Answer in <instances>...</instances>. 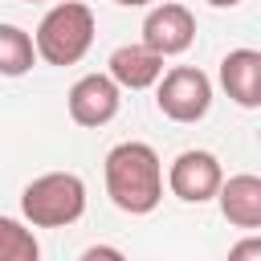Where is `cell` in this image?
<instances>
[{"instance_id":"5b68a950","label":"cell","mask_w":261,"mask_h":261,"mask_svg":"<svg viewBox=\"0 0 261 261\" xmlns=\"http://www.w3.org/2000/svg\"><path fill=\"white\" fill-rule=\"evenodd\" d=\"M224 171H220V159L212 151H179L175 163L167 167V188L171 196H179L184 204H204L216 196Z\"/></svg>"},{"instance_id":"277c9868","label":"cell","mask_w":261,"mask_h":261,"mask_svg":"<svg viewBox=\"0 0 261 261\" xmlns=\"http://www.w3.org/2000/svg\"><path fill=\"white\" fill-rule=\"evenodd\" d=\"M155 106L171 122H200L208 114V106H212V82H208V73L196 69V65H175V69L159 73Z\"/></svg>"},{"instance_id":"30bf717a","label":"cell","mask_w":261,"mask_h":261,"mask_svg":"<svg viewBox=\"0 0 261 261\" xmlns=\"http://www.w3.org/2000/svg\"><path fill=\"white\" fill-rule=\"evenodd\" d=\"M216 200H220V212H224V220L228 224H237V228H261V179L257 175H228V179H220V188H216Z\"/></svg>"},{"instance_id":"6da1fadb","label":"cell","mask_w":261,"mask_h":261,"mask_svg":"<svg viewBox=\"0 0 261 261\" xmlns=\"http://www.w3.org/2000/svg\"><path fill=\"white\" fill-rule=\"evenodd\" d=\"M106 196L130 216H147L163 200V163L151 143H118L106 155Z\"/></svg>"},{"instance_id":"5bb4252c","label":"cell","mask_w":261,"mask_h":261,"mask_svg":"<svg viewBox=\"0 0 261 261\" xmlns=\"http://www.w3.org/2000/svg\"><path fill=\"white\" fill-rule=\"evenodd\" d=\"M82 261H126L114 245H90L86 253H82Z\"/></svg>"},{"instance_id":"8fae6325","label":"cell","mask_w":261,"mask_h":261,"mask_svg":"<svg viewBox=\"0 0 261 261\" xmlns=\"http://www.w3.org/2000/svg\"><path fill=\"white\" fill-rule=\"evenodd\" d=\"M37 61V49H33V37L16 24H0V73L4 77H20L29 73Z\"/></svg>"},{"instance_id":"3957f363","label":"cell","mask_w":261,"mask_h":261,"mask_svg":"<svg viewBox=\"0 0 261 261\" xmlns=\"http://www.w3.org/2000/svg\"><path fill=\"white\" fill-rule=\"evenodd\" d=\"M20 212L33 228H65L86 212V184L73 171H45L20 192Z\"/></svg>"},{"instance_id":"7a4b0ae2","label":"cell","mask_w":261,"mask_h":261,"mask_svg":"<svg viewBox=\"0 0 261 261\" xmlns=\"http://www.w3.org/2000/svg\"><path fill=\"white\" fill-rule=\"evenodd\" d=\"M94 45V12L77 0H65V4H53L41 24H37V37H33V49L41 61L49 65H77Z\"/></svg>"},{"instance_id":"ba28073f","label":"cell","mask_w":261,"mask_h":261,"mask_svg":"<svg viewBox=\"0 0 261 261\" xmlns=\"http://www.w3.org/2000/svg\"><path fill=\"white\" fill-rule=\"evenodd\" d=\"M163 73V57L151 53L143 41L139 45H118L106 61V77L118 86V90H147L155 86Z\"/></svg>"},{"instance_id":"e0dca14e","label":"cell","mask_w":261,"mask_h":261,"mask_svg":"<svg viewBox=\"0 0 261 261\" xmlns=\"http://www.w3.org/2000/svg\"><path fill=\"white\" fill-rule=\"evenodd\" d=\"M29 4H37V0H29Z\"/></svg>"},{"instance_id":"8992f818","label":"cell","mask_w":261,"mask_h":261,"mask_svg":"<svg viewBox=\"0 0 261 261\" xmlns=\"http://www.w3.org/2000/svg\"><path fill=\"white\" fill-rule=\"evenodd\" d=\"M196 41V16L184 4H155L143 20V45L159 57H175Z\"/></svg>"},{"instance_id":"52a82bcc","label":"cell","mask_w":261,"mask_h":261,"mask_svg":"<svg viewBox=\"0 0 261 261\" xmlns=\"http://www.w3.org/2000/svg\"><path fill=\"white\" fill-rule=\"evenodd\" d=\"M118 114V86L106 73H86L69 86V118L77 126H106Z\"/></svg>"},{"instance_id":"2e32d148","label":"cell","mask_w":261,"mask_h":261,"mask_svg":"<svg viewBox=\"0 0 261 261\" xmlns=\"http://www.w3.org/2000/svg\"><path fill=\"white\" fill-rule=\"evenodd\" d=\"M114 4H122V8H143V4H151V0H114Z\"/></svg>"},{"instance_id":"7c38bea8","label":"cell","mask_w":261,"mask_h":261,"mask_svg":"<svg viewBox=\"0 0 261 261\" xmlns=\"http://www.w3.org/2000/svg\"><path fill=\"white\" fill-rule=\"evenodd\" d=\"M0 261H41V245L33 228L12 216H0Z\"/></svg>"},{"instance_id":"9c48e42d","label":"cell","mask_w":261,"mask_h":261,"mask_svg":"<svg viewBox=\"0 0 261 261\" xmlns=\"http://www.w3.org/2000/svg\"><path fill=\"white\" fill-rule=\"evenodd\" d=\"M220 86L228 90V98L245 110L261 106V53L257 49H232L220 61Z\"/></svg>"},{"instance_id":"9a60e30c","label":"cell","mask_w":261,"mask_h":261,"mask_svg":"<svg viewBox=\"0 0 261 261\" xmlns=\"http://www.w3.org/2000/svg\"><path fill=\"white\" fill-rule=\"evenodd\" d=\"M208 4H212V8H237L241 0H208Z\"/></svg>"},{"instance_id":"4fadbf2b","label":"cell","mask_w":261,"mask_h":261,"mask_svg":"<svg viewBox=\"0 0 261 261\" xmlns=\"http://www.w3.org/2000/svg\"><path fill=\"white\" fill-rule=\"evenodd\" d=\"M228 261H261V237H241L232 249H228Z\"/></svg>"}]
</instances>
